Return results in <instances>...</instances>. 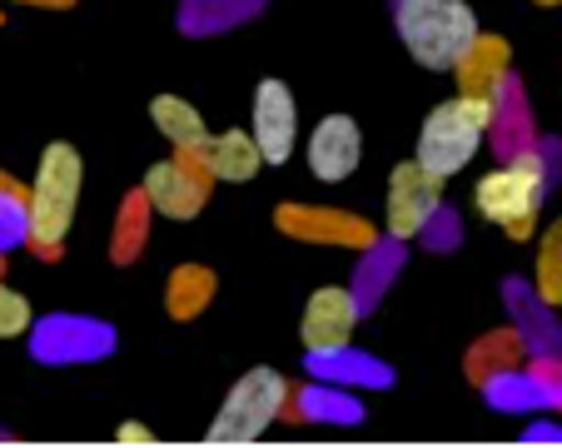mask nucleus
<instances>
[{"label": "nucleus", "mask_w": 562, "mask_h": 448, "mask_svg": "<svg viewBox=\"0 0 562 448\" xmlns=\"http://www.w3.org/2000/svg\"><path fill=\"white\" fill-rule=\"evenodd\" d=\"M80 184H86V160L70 139H50L41 149L35 180L25 190V245L35 255L55 259L75 224V204H80Z\"/></svg>", "instance_id": "f257e3e1"}, {"label": "nucleus", "mask_w": 562, "mask_h": 448, "mask_svg": "<svg viewBox=\"0 0 562 448\" xmlns=\"http://www.w3.org/2000/svg\"><path fill=\"white\" fill-rule=\"evenodd\" d=\"M493 110L498 105H488V100H468V96L438 100V105L424 115V125H418L414 160L424 165L428 175H438V180H453L458 170H468V165L477 160V149H483L493 120H498Z\"/></svg>", "instance_id": "f03ea898"}, {"label": "nucleus", "mask_w": 562, "mask_h": 448, "mask_svg": "<svg viewBox=\"0 0 562 448\" xmlns=\"http://www.w3.org/2000/svg\"><path fill=\"white\" fill-rule=\"evenodd\" d=\"M393 25L424 70H453L477 35V15L468 0H393Z\"/></svg>", "instance_id": "7ed1b4c3"}, {"label": "nucleus", "mask_w": 562, "mask_h": 448, "mask_svg": "<svg viewBox=\"0 0 562 448\" xmlns=\"http://www.w3.org/2000/svg\"><path fill=\"white\" fill-rule=\"evenodd\" d=\"M548 200V165H542L538 149H518L508 155V165L488 170L473 184V204L488 224H498L508 239H528L538 210Z\"/></svg>", "instance_id": "20e7f679"}, {"label": "nucleus", "mask_w": 562, "mask_h": 448, "mask_svg": "<svg viewBox=\"0 0 562 448\" xmlns=\"http://www.w3.org/2000/svg\"><path fill=\"white\" fill-rule=\"evenodd\" d=\"M284 404H289L284 373L259 363V369H249L245 379L224 394L220 414H214V424L204 438H210V444H255V438L284 414Z\"/></svg>", "instance_id": "39448f33"}, {"label": "nucleus", "mask_w": 562, "mask_h": 448, "mask_svg": "<svg viewBox=\"0 0 562 448\" xmlns=\"http://www.w3.org/2000/svg\"><path fill=\"white\" fill-rule=\"evenodd\" d=\"M139 194H145V204L159 210L165 220H194L214 194V175L200 165L194 149H175L170 160H159L145 170Z\"/></svg>", "instance_id": "423d86ee"}, {"label": "nucleus", "mask_w": 562, "mask_h": 448, "mask_svg": "<svg viewBox=\"0 0 562 448\" xmlns=\"http://www.w3.org/2000/svg\"><path fill=\"white\" fill-rule=\"evenodd\" d=\"M443 184L438 175H428L418 160H398L389 175V194H383V229L389 239H418L434 224L438 204H443Z\"/></svg>", "instance_id": "0eeeda50"}, {"label": "nucleus", "mask_w": 562, "mask_h": 448, "mask_svg": "<svg viewBox=\"0 0 562 448\" xmlns=\"http://www.w3.org/2000/svg\"><path fill=\"white\" fill-rule=\"evenodd\" d=\"M274 224L284 235L308 239V245H344V249H373L379 229L349 210H314V204H279Z\"/></svg>", "instance_id": "6e6552de"}, {"label": "nucleus", "mask_w": 562, "mask_h": 448, "mask_svg": "<svg viewBox=\"0 0 562 448\" xmlns=\"http://www.w3.org/2000/svg\"><path fill=\"white\" fill-rule=\"evenodd\" d=\"M259 145V160L265 165H284L294 155V139H299V110H294V90L284 80H259L255 90V125H249Z\"/></svg>", "instance_id": "1a4fd4ad"}, {"label": "nucleus", "mask_w": 562, "mask_h": 448, "mask_svg": "<svg viewBox=\"0 0 562 448\" xmlns=\"http://www.w3.org/2000/svg\"><path fill=\"white\" fill-rule=\"evenodd\" d=\"M304 155H308V170L314 180L324 184H344L363 160V130L359 120L349 115H324L304 139Z\"/></svg>", "instance_id": "9d476101"}, {"label": "nucleus", "mask_w": 562, "mask_h": 448, "mask_svg": "<svg viewBox=\"0 0 562 448\" xmlns=\"http://www.w3.org/2000/svg\"><path fill=\"white\" fill-rule=\"evenodd\" d=\"M353 324H359V304H353V289L344 284H324L308 294L304 320H299V339L308 354H334L353 339Z\"/></svg>", "instance_id": "9b49d317"}, {"label": "nucleus", "mask_w": 562, "mask_h": 448, "mask_svg": "<svg viewBox=\"0 0 562 448\" xmlns=\"http://www.w3.org/2000/svg\"><path fill=\"white\" fill-rule=\"evenodd\" d=\"M110 344H115L110 324L75 320V314H55V320L35 324L31 354L35 359H45V363H75V359H100V354H110Z\"/></svg>", "instance_id": "f8f14e48"}, {"label": "nucleus", "mask_w": 562, "mask_h": 448, "mask_svg": "<svg viewBox=\"0 0 562 448\" xmlns=\"http://www.w3.org/2000/svg\"><path fill=\"white\" fill-rule=\"evenodd\" d=\"M508 60H513V51H508V41H498V35H483L477 31L473 41H468V51L458 55V65H453V75H458V96H468V100H488V105H498V96H503V86H508Z\"/></svg>", "instance_id": "ddd939ff"}, {"label": "nucleus", "mask_w": 562, "mask_h": 448, "mask_svg": "<svg viewBox=\"0 0 562 448\" xmlns=\"http://www.w3.org/2000/svg\"><path fill=\"white\" fill-rule=\"evenodd\" d=\"M200 165L214 175V184H249L259 175V145H255V135L249 130H224V135H210L200 149Z\"/></svg>", "instance_id": "4468645a"}, {"label": "nucleus", "mask_w": 562, "mask_h": 448, "mask_svg": "<svg viewBox=\"0 0 562 448\" xmlns=\"http://www.w3.org/2000/svg\"><path fill=\"white\" fill-rule=\"evenodd\" d=\"M528 359V339H522L518 329H498L488 334V339H477L473 349H468V379L473 384H488V379H498V373L518 369V363Z\"/></svg>", "instance_id": "2eb2a0df"}, {"label": "nucleus", "mask_w": 562, "mask_h": 448, "mask_svg": "<svg viewBox=\"0 0 562 448\" xmlns=\"http://www.w3.org/2000/svg\"><path fill=\"white\" fill-rule=\"evenodd\" d=\"M149 120H155L159 135L170 139L175 149H200L204 139H210L204 115L190 105V100H180V96H155V100H149Z\"/></svg>", "instance_id": "dca6fc26"}, {"label": "nucleus", "mask_w": 562, "mask_h": 448, "mask_svg": "<svg viewBox=\"0 0 562 448\" xmlns=\"http://www.w3.org/2000/svg\"><path fill=\"white\" fill-rule=\"evenodd\" d=\"M214 269L204 265H180L170 275V284H165V310H170V320H200L204 310H210L214 299Z\"/></svg>", "instance_id": "f3484780"}, {"label": "nucleus", "mask_w": 562, "mask_h": 448, "mask_svg": "<svg viewBox=\"0 0 562 448\" xmlns=\"http://www.w3.org/2000/svg\"><path fill=\"white\" fill-rule=\"evenodd\" d=\"M308 369L324 384H389V369L369 354H353V344H344L334 354H308Z\"/></svg>", "instance_id": "a211bd4d"}, {"label": "nucleus", "mask_w": 562, "mask_h": 448, "mask_svg": "<svg viewBox=\"0 0 562 448\" xmlns=\"http://www.w3.org/2000/svg\"><path fill=\"white\" fill-rule=\"evenodd\" d=\"M255 11H259V0H184L180 5V31L184 35L229 31V25H239Z\"/></svg>", "instance_id": "6ab92c4d"}, {"label": "nucleus", "mask_w": 562, "mask_h": 448, "mask_svg": "<svg viewBox=\"0 0 562 448\" xmlns=\"http://www.w3.org/2000/svg\"><path fill=\"white\" fill-rule=\"evenodd\" d=\"M538 304L542 310L562 304V224H552L538 245Z\"/></svg>", "instance_id": "aec40b11"}, {"label": "nucleus", "mask_w": 562, "mask_h": 448, "mask_svg": "<svg viewBox=\"0 0 562 448\" xmlns=\"http://www.w3.org/2000/svg\"><path fill=\"white\" fill-rule=\"evenodd\" d=\"M299 414L304 418H329V424H353V418H363V408L353 404V399L334 394V389L318 379V384H308L304 394H299Z\"/></svg>", "instance_id": "412c9836"}, {"label": "nucleus", "mask_w": 562, "mask_h": 448, "mask_svg": "<svg viewBox=\"0 0 562 448\" xmlns=\"http://www.w3.org/2000/svg\"><path fill=\"white\" fill-rule=\"evenodd\" d=\"M145 214H149V204H145V194L135 190L125 200V210H120V224H115V245H110V259H115V265H130L135 249L145 245Z\"/></svg>", "instance_id": "4be33fe9"}, {"label": "nucleus", "mask_w": 562, "mask_h": 448, "mask_svg": "<svg viewBox=\"0 0 562 448\" xmlns=\"http://www.w3.org/2000/svg\"><path fill=\"white\" fill-rule=\"evenodd\" d=\"M11 245H25V190L0 175V255Z\"/></svg>", "instance_id": "5701e85b"}, {"label": "nucleus", "mask_w": 562, "mask_h": 448, "mask_svg": "<svg viewBox=\"0 0 562 448\" xmlns=\"http://www.w3.org/2000/svg\"><path fill=\"white\" fill-rule=\"evenodd\" d=\"M35 324L31 314V299L21 294V289H11L5 279H0V339H21L25 329Z\"/></svg>", "instance_id": "b1692460"}, {"label": "nucleus", "mask_w": 562, "mask_h": 448, "mask_svg": "<svg viewBox=\"0 0 562 448\" xmlns=\"http://www.w3.org/2000/svg\"><path fill=\"white\" fill-rule=\"evenodd\" d=\"M115 438H120V444H149V438H155V434H149L145 424H125Z\"/></svg>", "instance_id": "393cba45"}, {"label": "nucleus", "mask_w": 562, "mask_h": 448, "mask_svg": "<svg viewBox=\"0 0 562 448\" xmlns=\"http://www.w3.org/2000/svg\"><path fill=\"white\" fill-rule=\"evenodd\" d=\"M25 5H50V11H60V5H75V0H25Z\"/></svg>", "instance_id": "a878e982"}, {"label": "nucleus", "mask_w": 562, "mask_h": 448, "mask_svg": "<svg viewBox=\"0 0 562 448\" xmlns=\"http://www.w3.org/2000/svg\"><path fill=\"white\" fill-rule=\"evenodd\" d=\"M532 5H542V11H552V5H558V0H532Z\"/></svg>", "instance_id": "bb28decb"}]
</instances>
